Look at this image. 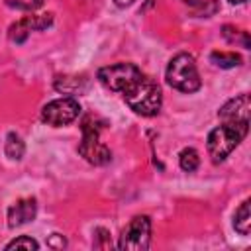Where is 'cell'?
Returning a JSON list of instances; mask_svg holds the SVG:
<instances>
[{
  "label": "cell",
  "mask_w": 251,
  "mask_h": 251,
  "mask_svg": "<svg viewBox=\"0 0 251 251\" xmlns=\"http://www.w3.org/2000/svg\"><path fill=\"white\" fill-rule=\"evenodd\" d=\"M47 247H51V249H63V247H67V241H65V237L61 233H51L49 239H47Z\"/></svg>",
  "instance_id": "19"
},
{
  "label": "cell",
  "mask_w": 251,
  "mask_h": 251,
  "mask_svg": "<svg viewBox=\"0 0 251 251\" xmlns=\"http://www.w3.org/2000/svg\"><path fill=\"white\" fill-rule=\"evenodd\" d=\"M151 243V220L149 216H135L122 231L118 249L122 251H145Z\"/></svg>",
  "instance_id": "7"
},
{
  "label": "cell",
  "mask_w": 251,
  "mask_h": 251,
  "mask_svg": "<svg viewBox=\"0 0 251 251\" xmlns=\"http://www.w3.org/2000/svg\"><path fill=\"white\" fill-rule=\"evenodd\" d=\"M37 216V200L33 196H25L16 200L8 208V227H20L29 222H33Z\"/></svg>",
  "instance_id": "9"
},
{
  "label": "cell",
  "mask_w": 251,
  "mask_h": 251,
  "mask_svg": "<svg viewBox=\"0 0 251 251\" xmlns=\"http://www.w3.org/2000/svg\"><path fill=\"white\" fill-rule=\"evenodd\" d=\"M178 165L184 173H194L200 165V155L194 147H184L180 153H178Z\"/></svg>",
  "instance_id": "14"
},
{
  "label": "cell",
  "mask_w": 251,
  "mask_h": 251,
  "mask_svg": "<svg viewBox=\"0 0 251 251\" xmlns=\"http://www.w3.org/2000/svg\"><path fill=\"white\" fill-rule=\"evenodd\" d=\"M233 227L239 235H249L251 229V200H243L233 214Z\"/></svg>",
  "instance_id": "11"
},
{
  "label": "cell",
  "mask_w": 251,
  "mask_h": 251,
  "mask_svg": "<svg viewBox=\"0 0 251 251\" xmlns=\"http://www.w3.org/2000/svg\"><path fill=\"white\" fill-rule=\"evenodd\" d=\"M4 153L10 161H20L25 153V143L24 139L16 133V131H10L6 135V141H4Z\"/></svg>",
  "instance_id": "12"
},
{
  "label": "cell",
  "mask_w": 251,
  "mask_h": 251,
  "mask_svg": "<svg viewBox=\"0 0 251 251\" xmlns=\"http://www.w3.org/2000/svg\"><path fill=\"white\" fill-rule=\"evenodd\" d=\"M4 249H27V251H35V249H39V243L31 237V235H20V237H16V239H12L10 243H6L4 245Z\"/></svg>",
  "instance_id": "17"
},
{
  "label": "cell",
  "mask_w": 251,
  "mask_h": 251,
  "mask_svg": "<svg viewBox=\"0 0 251 251\" xmlns=\"http://www.w3.org/2000/svg\"><path fill=\"white\" fill-rule=\"evenodd\" d=\"M229 2H231V4H245L247 0H229Z\"/></svg>",
  "instance_id": "21"
},
{
  "label": "cell",
  "mask_w": 251,
  "mask_h": 251,
  "mask_svg": "<svg viewBox=\"0 0 251 251\" xmlns=\"http://www.w3.org/2000/svg\"><path fill=\"white\" fill-rule=\"evenodd\" d=\"M165 78L171 88H175L178 92H186V94H192V92L200 90V86H202L194 57L190 53H176L167 65Z\"/></svg>",
  "instance_id": "3"
},
{
  "label": "cell",
  "mask_w": 251,
  "mask_h": 251,
  "mask_svg": "<svg viewBox=\"0 0 251 251\" xmlns=\"http://www.w3.org/2000/svg\"><path fill=\"white\" fill-rule=\"evenodd\" d=\"M96 76H98L100 84H104L108 90L124 94L127 88H131L143 76V73L133 63H114V65L102 67Z\"/></svg>",
  "instance_id": "5"
},
{
  "label": "cell",
  "mask_w": 251,
  "mask_h": 251,
  "mask_svg": "<svg viewBox=\"0 0 251 251\" xmlns=\"http://www.w3.org/2000/svg\"><path fill=\"white\" fill-rule=\"evenodd\" d=\"M53 24V14H31V16H24L22 20H18L16 24L10 25L8 37L14 43H24L29 35V31H41L47 29Z\"/></svg>",
  "instance_id": "8"
},
{
  "label": "cell",
  "mask_w": 251,
  "mask_h": 251,
  "mask_svg": "<svg viewBox=\"0 0 251 251\" xmlns=\"http://www.w3.org/2000/svg\"><path fill=\"white\" fill-rule=\"evenodd\" d=\"M249 112H251L249 94H239V96L227 100L218 110V118H220V122H249Z\"/></svg>",
  "instance_id": "10"
},
{
  "label": "cell",
  "mask_w": 251,
  "mask_h": 251,
  "mask_svg": "<svg viewBox=\"0 0 251 251\" xmlns=\"http://www.w3.org/2000/svg\"><path fill=\"white\" fill-rule=\"evenodd\" d=\"M247 131L249 122H222L218 127H214L206 139V149L212 157V163L218 165L226 161L231 155V151L245 139Z\"/></svg>",
  "instance_id": "1"
},
{
  "label": "cell",
  "mask_w": 251,
  "mask_h": 251,
  "mask_svg": "<svg viewBox=\"0 0 251 251\" xmlns=\"http://www.w3.org/2000/svg\"><path fill=\"white\" fill-rule=\"evenodd\" d=\"M114 2H116V4L120 6V8H126V6H129V4H133L135 0H114Z\"/></svg>",
  "instance_id": "20"
},
{
  "label": "cell",
  "mask_w": 251,
  "mask_h": 251,
  "mask_svg": "<svg viewBox=\"0 0 251 251\" xmlns=\"http://www.w3.org/2000/svg\"><path fill=\"white\" fill-rule=\"evenodd\" d=\"M92 245L96 249H108L112 247V241H110V231L106 227H96L94 229V239H92Z\"/></svg>",
  "instance_id": "18"
},
{
  "label": "cell",
  "mask_w": 251,
  "mask_h": 251,
  "mask_svg": "<svg viewBox=\"0 0 251 251\" xmlns=\"http://www.w3.org/2000/svg\"><path fill=\"white\" fill-rule=\"evenodd\" d=\"M222 33H224V37H226L229 43H237V41H241V45H243L245 49L251 47V41H249V33H247V31L235 29V27H231V25H224V27H222Z\"/></svg>",
  "instance_id": "16"
},
{
  "label": "cell",
  "mask_w": 251,
  "mask_h": 251,
  "mask_svg": "<svg viewBox=\"0 0 251 251\" xmlns=\"http://www.w3.org/2000/svg\"><path fill=\"white\" fill-rule=\"evenodd\" d=\"M182 2H186V0H182Z\"/></svg>",
  "instance_id": "22"
},
{
  "label": "cell",
  "mask_w": 251,
  "mask_h": 251,
  "mask_svg": "<svg viewBox=\"0 0 251 251\" xmlns=\"http://www.w3.org/2000/svg\"><path fill=\"white\" fill-rule=\"evenodd\" d=\"M100 127L96 118L94 116H86L82 120V141L78 143V155L90 163V165H96V167H102V165H108L112 161V151L108 145H104L100 141Z\"/></svg>",
  "instance_id": "4"
},
{
  "label": "cell",
  "mask_w": 251,
  "mask_h": 251,
  "mask_svg": "<svg viewBox=\"0 0 251 251\" xmlns=\"http://www.w3.org/2000/svg\"><path fill=\"white\" fill-rule=\"evenodd\" d=\"M210 61L220 69H233L241 65V55L231 53V51H212Z\"/></svg>",
  "instance_id": "13"
},
{
  "label": "cell",
  "mask_w": 251,
  "mask_h": 251,
  "mask_svg": "<svg viewBox=\"0 0 251 251\" xmlns=\"http://www.w3.org/2000/svg\"><path fill=\"white\" fill-rule=\"evenodd\" d=\"M80 116V104L75 96H63L47 102L41 108V122L53 127L69 126Z\"/></svg>",
  "instance_id": "6"
},
{
  "label": "cell",
  "mask_w": 251,
  "mask_h": 251,
  "mask_svg": "<svg viewBox=\"0 0 251 251\" xmlns=\"http://www.w3.org/2000/svg\"><path fill=\"white\" fill-rule=\"evenodd\" d=\"M124 100L126 104L139 116H145V118H151V116H157L161 106H163V92H161V86L149 78V76H141L131 88H127L124 94Z\"/></svg>",
  "instance_id": "2"
},
{
  "label": "cell",
  "mask_w": 251,
  "mask_h": 251,
  "mask_svg": "<svg viewBox=\"0 0 251 251\" xmlns=\"http://www.w3.org/2000/svg\"><path fill=\"white\" fill-rule=\"evenodd\" d=\"M84 82V78H78V76H59L55 80V88L63 94H76L80 92V84Z\"/></svg>",
  "instance_id": "15"
}]
</instances>
